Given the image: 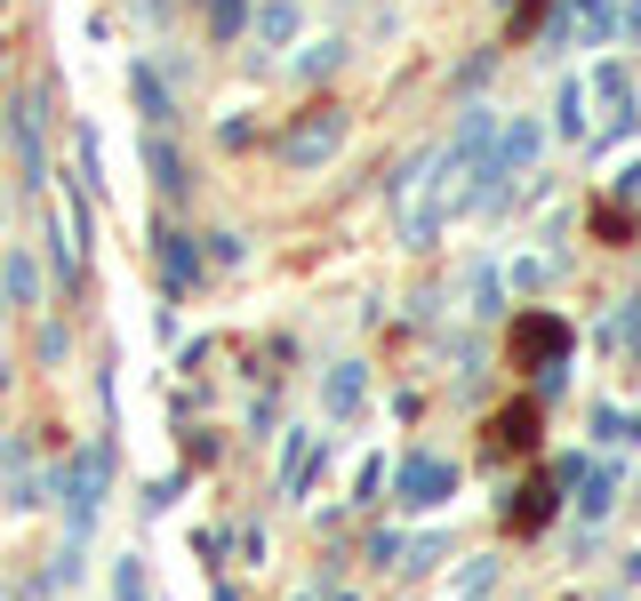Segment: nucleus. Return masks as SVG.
Returning <instances> with one entry per match:
<instances>
[{"instance_id":"2","label":"nucleus","mask_w":641,"mask_h":601,"mask_svg":"<svg viewBox=\"0 0 641 601\" xmlns=\"http://www.w3.org/2000/svg\"><path fill=\"white\" fill-rule=\"evenodd\" d=\"M569 329L553 314H513V369H562Z\"/></svg>"},{"instance_id":"1","label":"nucleus","mask_w":641,"mask_h":601,"mask_svg":"<svg viewBox=\"0 0 641 601\" xmlns=\"http://www.w3.org/2000/svg\"><path fill=\"white\" fill-rule=\"evenodd\" d=\"M337 137H345V113H337V105H313L297 129L281 137V161H289V169H313V161L337 153Z\"/></svg>"},{"instance_id":"10","label":"nucleus","mask_w":641,"mask_h":601,"mask_svg":"<svg viewBox=\"0 0 641 601\" xmlns=\"http://www.w3.org/2000/svg\"><path fill=\"white\" fill-rule=\"evenodd\" d=\"M577 506H586V522H602V513H610V473H593V482H586V497H577Z\"/></svg>"},{"instance_id":"11","label":"nucleus","mask_w":641,"mask_h":601,"mask_svg":"<svg viewBox=\"0 0 641 601\" xmlns=\"http://www.w3.org/2000/svg\"><path fill=\"white\" fill-rule=\"evenodd\" d=\"M289 25H297V9H289V0H273V9H265V25H257V33H265V40H289Z\"/></svg>"},{"instance_id":"3","label":"nucleus","mask_w":641,"mask_h":601,"mask_svg":"<svg viewBox=\"0 0 641 601\" xmlns=\"http://www.w3.org/2000/svg\"><path fill=\"white\" fill-rule=\"evenodd\" d=\"M105 473H113V449H80V458H73V473H65V513H73V529H89V522H97Z\"/></svg>"},{"instance_id":"8","label":"nucleus","mask_w":641,"mask_h":601,"mask_svg":"<svg viewBox=\"0 0 641 601\" xmlns=\"http://www.w3.org/2000/svg\"><path fill=\"white\" fill-rule=\"evenodd\" d=\"M313 449H321L313 433H297V442H289V458H281V489H289V497H297V489H305V473H313Z\"/></svg>"},{"instance_id":"7","label":"nucleus","mask_w":641,"mask_h":601,"mask_svg":"<svg viewBox=\"0 0 641 601\" xmlns=\"http://www.w3.org/2000/svg\"><path fill=\"white\" fill-rule=\"evenodd\" d=\"M345 409H361V361L329 369V418H345Z\"/></svg>"},{"instance_id":"6","label":"nucleus","mask_w":641,"mask_h":601,"mask_svg":"<svg viewBox=\"0 0 641 601\" xmlns=\"http://www.w3.org/2000/svg\"><path fill=\"white\" fill-rule=\"evenodd\" d=\"M505 522H513V529H546V522H553V482H529L522 506H505Z\"/></svg>"},{"instance_id":"4","label":"nucleus","mask_w":641,"mask_h":601,"mask_svg":"<svg viewBox=\"0 0 641 601\" xmlns=\"http://www.w3.org/2000/svg\"><path fill=\"white\" fill-rule=\"evenodd\" d=\"M449 489H458V465L449 458H409L401 465V506H441Z\"/></svg>"},{"instance_id":"9","label":"nucleus","mask_w":641,"mask_h":601,"mask_svg":"<svg viewBox=\"0 0 641 601\" xmlns=\"http://www.w3.org/2000/svg\"><path fill=\"white\" fill-rule=\"evenodd\" d=\"M161 265H169V281H177V289L193 281V248H184V233H169V248H161Z\"/></svg>"},{"instance_id":"12","label":"nucleus","mask_w":641,"mask_h":601,"mask_svg":"<svg viewBox=\"0 0 641 601\" xmlns=\"http://www.w3.org/2000/svg\"><path fill=\"white\" fill-rule=\"evenodd\" d=\"M113 593H120V601H144V570L120 562V570H113Z\"/></svg>"},{"instance_id":"5","label":"nucleus","mask_w":641,"mask_h":601,"mask_svg":"<svg viewBox=\"0 0 641 601\" xmlns=\"http://www.w3.org/2000/svg\"><path fill=\"white\" fill-rule=\"evenodd\" d=\"M489 449H537V401H513V409H498V418H489Z\"/></svg>"}]
</instances>
